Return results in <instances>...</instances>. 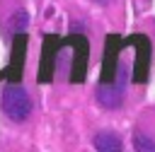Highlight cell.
I'll list each match as a JSON object with an SVG mask.
<instances>
[{
	"label": "cell",
	"mask_w": 155,
	"mask_h": 152,
	"mask_svg": "<svg viewBox=\"0 0 155 152\" xmlns=\"http://www.w3.org/2000/svg\"><path fill=\"white\" fill-rule=\"evenodd\" d=\"M0 104H2V111L10 121H24L29 118L31 113V97L27 94L24 87L19 84H7L2 89V97H0Z\"/></svg>",
	"instance_id": "1"
},
{
	"label": "cell",
	"mask_w": 155,
	"mask_h": 152,
	"mask_svg": "<svg viewBox=\"0 0 155 152\" xmlns=\"http://www.w3.org/2000/svg\"><path fill=\"white\" fill-rule=\"evenodd\" d=\"M124 92H126V68L119 63V72L111 82H99L97 87V101L107 109H116L124 99Z\"/></svg>",
	"instance_id": "2"
},
{
	"label": "cell",
	"mask_w": 155,
	"mask_h": 152,
	"mask_svg": "<svg viewBox=\"0 0 155 152\" xmlns=\"http://www.w3.org/2000/svg\"><path fill=\"white\" fill-rule=\"evenodd\" d=\"M94 147L97 150H121V140L114 133H99L94 138Z\"/></svg>",
	"instance_id": "3"
},
{
	"label": "cell",
	"mask_w": 155,
	"mask_h": 152,
	"mask_svg": "<svg viewBox=\"0 0 155 152\" xmlns=\"http://www.w3.org/2000/svg\"><path fill=\"white\" fill-rule=\"evenodd\" d=\"M133 147H136V150H155V140L138 130V133L133 135Z\"/></svg>",
	"instance_id": "4"
},
{
	"label": "cell",
	"mask_w": 155,
	"mask_h": 152,
	"mask_svg": "<svg viewBox=\"0 0 155 152\" xmlns=\"http://www.w3.org/2000/svg\"><path fill=\"white\" fill-rule=\"evenodd\" d=\"M94 2H111V0H94Z\"/></svg>",
	"instance_id": "5"
}]
</instances>
